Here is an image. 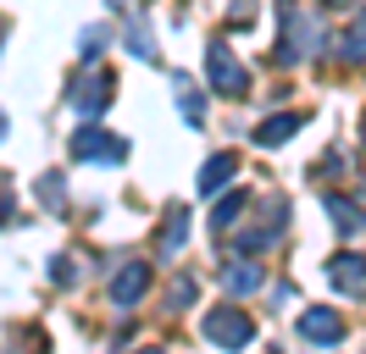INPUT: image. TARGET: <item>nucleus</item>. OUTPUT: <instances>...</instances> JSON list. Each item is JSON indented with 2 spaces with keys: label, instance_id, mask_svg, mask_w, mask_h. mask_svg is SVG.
<instances>
[{
  "label": "nucleus",
  "instance_id": "obj_8",
  "mask_svg": "<svg viewBox=\"0 0 366 354\" xmlns=\"http://www.w3.org/2000/svg\"><path fill=\"white\" fill-rule=\"evenodd\" d=\"M322 205H327V216H333V227H339L344 238H350V233H361V227H366V216H361V205H355V199H344V194H327Z\"/></svg>",
  "mask_w": 366,
  "mask_h": 354
},
{
  "label": "nucleus",
  "instance_id": "obj_19",
  "mask_svg": "<svg viewBox=\"0 0 366 354\" xmlns=\"http://www.w3.org/2000/svg\"><path fill=\"white\" fill-rule=\"evenodd\" d=\"M0 133H6V111H0Z\"/></svg>",
  "mask_w": 366,
  "mask_h": 354
},
{
  "label": "nucleus",
  "instance_id": "obj_9",
  "mask_svg": "<svg viewBox=\"0 0 366 354\" xmlns=\"http://www.w3.org/2000/svg\"><path fill=\"white\" fill-rule=\"evenodd\" d=\"M144 283H150V271H144V266H122V271H117V283H112V299H117V305H134L139 293H144Z\"/></svg>",
  "mask_w": 366,
  "mask_h": 354
},
{
  "label": "nucleus",
  "instance_id": "obj_1",
  "mask_svg": "<svg viewBox=\"0 0 366 354\" xmlns=\"http://www.w3.org/2000/svg\"><path fill=\"white\" fill-rule=\"evenodd\" d=\"M277 11H283V50H277V61L289 66V61H300V56L311 50V39H317V28L305 22V11H300L295 0H283Z\"/></svg>",
  "mask_w": 366,
  "mask_h": 354
},
{
  "label": "nucleus",
  "instance_id": "obj_15",
  "mask_svg": "<svg viewBox=\"0 0 366 354\" xmlns=\"http://www.w3.org/2000/svg\"><path fill=\"white\" fill-rule=\"evenodd\" d=\"M106 39H112V28H84V44H78V50H84V56H100V50H106Z\"/></svg>",
  "mask_w": 366,
  "mask_h": 354
},
{
  "label": "nucleus",
  "instance_id": "obj_6",
  "mask_svg": "<svg viewBox=\"0 0 366 354\" xmlns=\"http://www.w3.org/2000/svg\"><path fill=\"white\" fill-rule=\"evenodd\" d=\"M300 332H305L311 343H339V338H344V321L333 315V310H305V315H300Z\"/></svg>",
  "mask_w": 366,
  "mask_h": 354
},
{
  "label": "nucleus",
  "instance_id": "obj_18",
  "mask_svg": "<svg viewBox=\"0 0 366 354\" xmlns=\"http://www.w3.org/2000/svg\"><path fill=\"white\" fill-rule=\"evenodd\" d=\"M361 144H366V116H361Z\"/></svg>",
  "mask_w": 366,
  "mask_h": 354
},
{
  "label": "nucleus",
  "instance_id": "obj_5",
  "mask_svg": "<svg viewBox=\"0 0 366 354\" xmlns=\"http://www.w3.org/2000/svg\"><path fill=\"white\" fill-rule=\"evenodd\" d=\"M327 283L339 293H366V261L361 255H333L327 261Z\"/></svg>",
  "mask_w": 366,
  "mask_h": 354
},
{
  "label": "nucleus",
  "instance_id": "obj_17",
  "mask_svg": "<svg viewBox=\"0 0 366 354\" xmlns=\"http://www.w3.org/2000/svg\"><path fill=\"white\" fill-rule=\"evenodd\" d=\"M61 194H67L61 177H45V183H39V199H45V205H61Z\"/></svg>",
  "mask_w": 366,
  "mask_h": 354
},
{
  "label": "nucleus",
  "instance_id": "obj_2",
  "mask_svg": "<svg viewBox=\"0 0 366 354\" xmlns=\"http://www.w3.org/2000/svg\"><path fill=\"white\" fill-rule=\"evenodd\" d=\"M206 338H211V343H222V349H244V343L255 338V327H250L244 310H211V315H206Z\"/></svg>",
  "mask_w": 366,
  "mask_h": 354
},
{
  "label": "nucleus",
  "instance_id": "obj_20",
  "mask_svg": "<svg viewBox=\"0 0 366 354\" xmlns=\"http://www.w3.org/2000/svg\"><path fill=\"white\" fill-rule=\"evenodd\" d=\"M333 6H355V0H333Z\"/></svg>",
  "mask_w": 366,
  "mask_h": 354
},
{
  "label": "nucleus",
  "instance_id": "obj_11",
  "mask_svg": "<svg viewBox=\"0 0 366 354\" xmlns=\"http://www.w3.org/2000/svg\"><path fill=\"white\" fill-rule=\"evenodd\" d=\"M233 166H239L233 155H211L206 166H200V188H206V194H217V188H222V183L233 177Z\"/></svg>",
  "mask_w": 366,
  "mask_h": 354
},
{
  "label": "nucleus",
  "instance_id": "obj_13",
  "mask_svg": "<svg viewBox=\"0 0 366 354\" xmlns=\"http://www.w3.org/2000/svg\"><path fill=\"white\" fill-rule=\"evenodd\" d=\"M189 238V216L172 211V227H167V238H161V255H178V243Z\"/></svg>",
  "mask_w": 366,
  "mask_h": 354
},
{
  "label": "nucleus",
  "instance_id": "obj_7",
  "mask_svg": "<svg viewBox=\"0 0 366 354\" xmlns=\"http://www.w3.org/2000/svg\"><path fill=\"white\" fill-rule=\"evenodd\" d=\"M300 122H305L300 111H289V116H267V122L255 128V144H267V150H272V144H289V138L300 133Z\"/></svg>",
  "mask_w": 366,
  "mask_h": 354
},
{
  "label": "nucleus",
  "instance_id": "obj_14",
  "mask_svg": "<svg viewBox=\"0 0 366 354\" xmlns=\"http://www.w3.org/2000/svg\"><path fill=\"white\" fill-rule=\"evenodd\" d=\"M344 56H350V61H361V56H366V11H361V22L350 28V39H344Z\"/></svg>",
  "mask_w": 366,
  "mask_h": 354
},
{
  "label": "nucleus",
  "instance_id": "obj_4",
  "mask_svg": "<svg viewBox=\"0 0 366 354\" xmlns=\"http://www.w3.org/2000/svg\"><path fill=\"white\" fill-rule=\"evenodd\" d=\"M72 155H78V161H122L128 144L112 138L106 128H78V133H72Z\"/></svg>",
  "mask_w": 366,
  "mask_h": 354
},
{
  "label": "nucleus",
  "instance_id": "obj_3",
  "mask_svg": "<svg viewBox=\"0 0 366 354\" xmlns=\"http://www.w3.org/2000/svg\"><path fill=\"white\" fill-rule=\"evenodd\" d=\"M206 72H211V88H217V94H244V88H250L244 66L228 56V44H211L206 50Z\"/></svg>",
  "mask_w": 366,
  "mask_h": 354
},
{
  "label": "nucleus",
  "instance_id": "obj_16",
  "mask_svg": "<svg viewBox=\"0 0 366 354\" xmlns=\"http://www.w3.org/2000/svg\"><path fill=\"white\" fill-rule=\"evenodd\" d=\"M244 211V194H228L222 205H217V227H233V216Z\"/></svg>",
  "mask_w": 366,
  "mask_h": 354
},
{
  "label": "nucleus",
  "instance_id": "obj_10",
  "mask_svg": "<svg viewBox=\"0 0 366 354\" xmlns=\"http://www.w3.org/2000/svg\"><path fill=\"white\" fill-rule=\"evenodd\" d=\"M222 288H228V293H250V288H261V266H255V261L222 266Z\"/></svg>",
  "mask_w": 366,
  "mask_h": 354
},
{
  "label": "nucleus",
  "instance_id": "obj_12",
  "mask_svg": "<svg viewBox=\"0 0 366 354\" xmlns=\"http://www.w3.org/2000/svg\"><path fill=\"white\" fill-rule=\"evenodd\" d=\"M178 111L189 116V122H200V116H206V100L194 94V84H189V78H178Z\"/></svg>",
  "mask_w": 366,
  "mask_h": 354
}]
</instances>
